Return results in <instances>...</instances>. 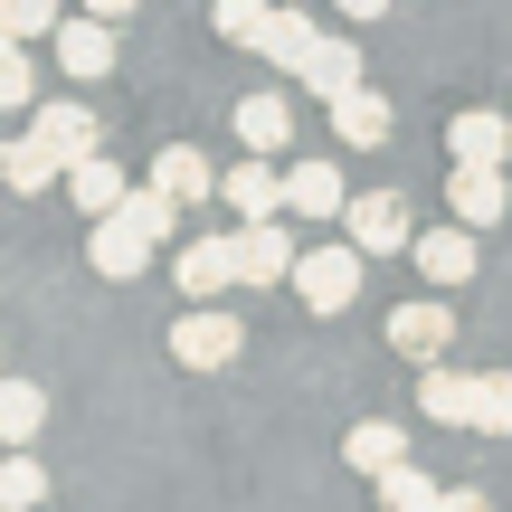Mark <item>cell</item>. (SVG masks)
<instances>
[{
    "mask_svg": "<svg viewBox=\"0 0 512 512\" xmlns=\"http://www.w3.org/2000/svg\"><path fill=\"white\" fill-rule=\"evenodd\" d=\"M361 266H370V256L351 247V238L304 247V256H294V294H304V313H342L351 294H361Z\"/></svg>",
    "mask_w": 512,
    "mask_h": 512,
    "instance_id": "6da1fadb",
    "label": "cell"
},
{
    "mask_svg": "<svg viewBox=\"0 0 512 512\" xmlns=\"http://www.w3.org/2000/svg\"><path fill=\"white\" fill-rule=\"evenodd\" d=\"M437 503H446V484L427 465H389L380 475V512H437Z\"/></svg>",
    "mask_w": 512,
    "mask_h": 512,
    "instance_id": "4316f807",
    "label": "cell"
},
{
    "mask_svg": "<svg viewBox=\"0 0 512 512\" xmlns=\"http://www.w3.org/2000/svg\"><path fill=\"white\" fill-rule=\"evenodd\" d=\"M209 29H219L228 48H266V29H275V0H209Z\"/></svg>",
    "mask_w": 512,
    "mask_h": 512,
    "instance_id": "484cf974",
    "label": "cell"
},
{
    "mask_svg": "<svg viewBox=\"0 0 512 512\" xmlns=\"http://www.w3.org/2000/svg\"><path fill=\"white\" fill-rule=\"evenodd\" d=\"M238 351H247V323L219 313V304H190L181 323H171V361H181V370H228Z\"/></svg>",
    "mask_w": 512,
    "mask_h": 512,
    "instance_id": "3957f363",
    "label": "cell"
},
{
    "mask_svg": "<svg viewBox=\"0 0 512 512\" xmlns=\"http://www.w3.org/2000/svg\"><path fill=\"white\" fill-rule=\"evenodd\" d=\"M294 256H304V247H294L285 219H238V285H256V294L294 285Z\"/></svg>",
    "mask_w": 512,
    "mask_h": 512,
    "instance_id": "5b68a950",
    "label": "cell"
},
{
    "mask_svg": "<svg viewBox=\"0 0 512 512\" xmlns=\"http://www.w3.org/2000/svg\"><path fill=\"white\" fill-rule=\"evenodd\" d=\"M57 67L76 76V86H95V76H114V19L105 10H76V19H57Z\"/></svg>",
    "mask_w": 512,
    "mask_h": 512,
    "instance_id": "52a82bcc",
    "label": "cell"
},
{
    "mask_svg": "<svg viewBox=\"0 0 512 512\" xmlns=\"http://www.w3.org/2000/svg\"><path fill=\"white\" fill-rule=\"evenodd\" d=\"M29 133H38V143H48L67 171L86 162V152H105V133H95V114L76 105V95H57V105H29Z\"/></svg>",
    "mask_w": 512,
    "mask_h": 512,
    "instance_id": "9c48e42d",
    "label": "cell"
},
{
    "mask_svg": "<svg viewBox=\"0 0 512 512\" xmlns=\"http://www.w3.org/2000/svg\"><path fill=\"white\" fill-rule=\"evenodd\" d=\"M446 342H456V313L446 304H399L389 313V351L399 361H446Z\"/></svg>",
    "mask_w": 512,
    "mask_h": 512,
    "instance_id": "7c38bea8",
    "label": "cell"
},
{
    "mask_svg": "<svg viewBox=\"0 0 512 512\" xmlns=\"http://www.w3.org/2000/svg\"><path fill=\"white\" fill-rule=\"evenodd\" d=\"M48 503V465L38 456H0V512H38Z\"/></svg>",
    "mask_w": 512,
    "mask_h": 512,
    "instance_id": "83f0119b",
    "label": "cell"
},
{
    "mask_svg": "<svg viewBox=\"0 0 512 512\" xmlns=\"http://www.w3.org/2000/svg\"><path fill=\"white\" fill-rule=\"evenodd\" d=\"M38 427H48V389H38V380H10V370H0V446H29Z\"/></svg>",
    "mask_w": 512,
    "mask_h": 512,
    "instance_id": "cb8c5ba5",
    "label": "cell"
},
{
    "mask_svg": "<svg viewBox=\"0 0 512 512\" xmlns=\"http://www.w3.org/2000/svg\"><path fill=\"white\" fill-rule=\"evenodd\" d=\"M484 228H465V219H446V228H418V247H408V256H418V275H427V285H465V275H475L484 266Z\"/></svg>",
    "mask_w": 512,
    "mask_h": 512,
    "instance_id": "ba28073f",
    "label": "cell"
},
{
    "mask_svg": "<svg viewBox=\"0 0 512 512\" xmlns=\"http://www.w3.org/2000/svg\"><path fill=\"white\" fill-rule=\"evenodd\" d=\"M342 238L361 256H408L418 247V209H408L399 190H361V200L342 209Z\"/></svg>",
    "mask_w": 512,
    "mask_h": 512,
    "instance_id": "7a4b0ae2",
    "label": "cell"
},
{
    "mask_svg": "<svg viewBox=\"0 0 512 512\" xmlns=\"http://www.w3.org/2000/svg\"><path fill=\"white\" fill-rule=\"evenodd\" d=\"M475 437H512V370H484V389H475Z\"/></svg>",
    "mask_w": 512,
    "mask_h": 512,
    "instance_id": "f1b7e54d",
    "label": "cell"
},
{
    "mask_svg": "<svg viewBox=\"0 0 512 512\" xmlns=\"http://www.w3.org/2000/svg\"><path fill=\"white\" fill-rule=\"evenodd\" d=\"M0 38H10V0H0Z\"/></svg>",
    "mask_w": 512,
    "mask_h": 512,
    "instance_id": "e575fe53",
    "label": "cell"
},
{
    "mask_svg": "<svg viewBox=\"0 0 512 512\" xmlns=\"http://www.w3.org/2000/svg\"><path fill=\"white\" fill-rule=\"evenodd\" d=\"M124 190H133V181H124V171L105 162V152H86V162L67 171V200L86 209V219H105V209H124Z\"/></svg>",
    "mask_w": 512,
    "mask_h": 512,
    "instance_id": "d4e9b609",
    "label": "cell"
},
{
    "mask_svg": "<svg viewBox=\"0 0 512 512\" xmlns=\"http://www.w3.org/2000/svg\"><path fill=\"white\" fill-rule=\"evenodd\" d=\"M38 512H48V503H38Z\"/></svg>",
    "mask_w": 512,
    "mask_h": 512,
    "instance_id": "d590c367",
    "label": "cell"
},
{
    "mask_svg": "<svg viewBox=\"0 0 512 512\" xmlns=\"http://www.w3.org/2000/svg\"><path fill=\"white\" fill-rule=\"evenodd\" d=\"M171 275H181V304H219V294L238 285V228H228V238H181Z\"/></svg>",
    "mask_w": 512,
    "mask_h": 512,
    "instance_id": "8992f818",
    "label": "cell"
},
{
    "mask_svg": "<svg viewBox=\"0 0 512 512\" xmlns=\"http://www.w3.org/2000/svg\"><path fill=\"white\" fill-rule=\"evenodd\" d=\"M446 209H456L465 228H494L512 219V181H503V162H446Z\"/></svg>",
    "mask_w": 512,
    "mask_h": 512,
    "instance_id": "277c9868",
    "label": "cell"
},
{
    "mask_svg": "<svg viewBox=\"0 0 512 512\" xmlns=\"http://www.w3.org/2000/svg\"><path fill=\"white\" fill-rule=\"evenodd\" d=\"M152 181H162L181 209H200L209 190H219V171H209V152H200V143H171V152H152Z\"/></svg>",
    "mask_w": 512,
    "mask_h": 512,
    "instance_id": "d6986e66",
    "label": "cell"
},
{
    "mask_svg": "<svg viewBox=\"0 0 512 512\" xmlns=\"http://www.w3.org/2000/svg\"><path fill=\"white\" fill-rule=\"evenodd\" d=\"M238 143H247V152H285V143H294V105H285L275 86H266V95H238Z\"/></svg>",
    "mask_w": 512,
    "mask_h": 512,
    "instance_id": "7402d4cb",
    "label": "cell"
},
{
    "mask_svg": "<svg viewBox=\"0 0 512 512\" xmlns=\"http://www.w3.org/2000/svg\"><path fill=\"white\" fill-rule=\"evenodd\" d=\"M57 181H67V162H57V152L38 143V133L0 143V190H10V200H38V190H57Z\"/></svg>",
    "mask_w": 512,
    "mask_h": 512,
    "instance_id": "5bb4252c",
    "label": "cell"
},
{
    "mask_svg": "<svg viewBox=\"0 0 512 512\" xmlns=\"http://www.w3.org/2000/svg\"><path fill=\"white\" fill-rule=\"evenodd\" d=\"M285 209H294V219H342L351 190H342V171H332V162H294L285 171Z\"/></svg>",
    "mask_w": 512,
    "mask_h": 512,
    "instance_id": "e0dca14e",
    "label": "cell"
},
{
    "mask_svg": "<svg viewBox=\"0 0 512 512\" xmlns=\"http://www.w3.org/2000/svg\"><path fill=\"white\" fill-rule=\"evenodd\" d=\"M0 105H38V76H29V38H0Z\"/></svg>",
    "mask_w": 512,
    "mask_h": 512,
    "instance_id": "f546056e",
    "label": "cell"
},
{
    "mask_svg": "<svg viewBox=\"0 0 512 512\" xmlns=\"http://www.w3.org/2000/svg\"><path fill=\"white\" fill-rule=\"evenodd\" d=\"M437 512H494V503H484V494H475V484H456V494H446Z\"/></svg>",
    "mask_w": 512,
    "mask_h": 512,
    "instance_id": "d6a6232c",
    "label": "cell"
},
{
    "mask_svg": "<svg viewBox=\"0 0 512 512\" xmlns=\"http://www.w3.org/2000/svg\"><path fill=\"white\" fill-rule=\"evenodd\" d=\"M475 389H484V370L418 361V418H437V427H475Z\"/></svg>",
    "mask_w": 512,
    "mask_h": 512,
    "instance_id": "30bf717a",
    "label": "cell"
},
{
    "mask_svg": "<svg viewBox=\"0 0 512 512\" xmlns=\"http://www.w3.org/2000/svg\"><path fill=\"white\" fill-rule=\"evenodd\" d=\"M446 162H512V124L494 105H465L456 124H446Z\"/></svg>",
    "mask_w": 512,
    "mask_h": 512,
    "instance_id": "2e32d148",
    "label": "cell"
},
{
    "mask_svg": "<svg viewBox=\"0 0 512 512\" xmlns=\"http://www.w3.org/2000/svg\"><path fill=\"white\" fill-rule=\"evenodd\" d=\"M313 48H323V19L275 0V29H266V48H256V57H266V67H285V76H304V57H313Z\"/></svg>",
    "mask_w": 512,
    "mask_h": 512,
    "instance_id": "ffe728a7",
    "label": "cell"
},
{
    "mask_svg": "<svg viewBox=\"0 0 512 512\" xmlns=\"http://www.w3.org/2000/svg\"><path fill=\"white\" fill-rule=\"evenodd\" d=\"M57 19H67V0H10V38H38Z\"/></svg>",
    "mask_w": 512,
    "mask_h": 512,
    "instance_id": "4dcf8cb0",
    "label": "cell"
},
{
    "mask_svg": "<svg viewBox=\"0 0 512 512\" xmlns=\"http://www.w3.org/2000/svg\"><path fill=\"white\" fill-rule=\"evenodd\" d=\"M114 219H124L133 238H152V247H162V238H181V200H171L162 181H143V190H124V209H114Z\"/></svg>",
    "mask_w": 512,
    "mask_h": 512,
    "instance_id": "603a6c76",
    "label": "cell"
},
{
    "mask_svg": "<svg viewBox=\"0 0 512 512\" xmlns=\"http://www.w3.org/2000/svg\"><path fill=\"white\" fill-rule=\"evenodd\" d=\"M332 133H342L351 152H380V143H389V95H380V86H351L342 105H332Z\"/></svg>",
    "mask_w": 512,
    "mask_h": 512,
    "instance_id": "44dd1931",
    "label": "cell"
},
{
    "mask_svg": "<svg viewBox=\"0 0 512 512\" xmlns=\"http://www.w3.org/2000/svg\"><path fill=\"white\" fill-rule=\"evenodd\" d=\"M76 10H105V19H124V10H143V0H76Z\"/></svg>",
    "mask_w": 512,
    "mask_h": 512,
    "instance_id": "836d02e7",
    "label": "cell"
},
{
    "mask_svg": "<svg viewBox=\"0 0 512 512\" xmlns=\"http://www.w3.org/2000/svg\"><path fill=\"white\" fill-rule=\"evenodd\" d=\"M294 86H313L323 105H342L351 86H370V67H361V48H351V38H332V29H323V48L304 57V76H294Z\"/></svg>",
    "mask_w": 512,
    "mask_h": 512,
    "instance_id": "9a60e30c",
    "label": "cell"
},
{
    "mask_svg": "<svg viewBox=\"0 0 512 512\" xmlns=\"http://www.w3.org/2000/svg\"><path fill=\"white\" fill-rule=\"evenodd\" d=\"M332 10H342V19H389L399 0H332Z\"/></svg>",
    "mask_w": 512,
    "mask_h": 512,
    "instance_id": "1f68e13d",
    "label": "cell"
},
{
    "mask_svg": "<svg viewBox=\"0 0 512 512\" xmlns=\"http://www.w3.org/2000/svg\"><path fill=\"white\" fill-rule=\"evenodd\" d=\"M219 200L238 209V219H275V209H285V171H275L266 152H256V162H228L219 171Z\"/></svg>",
    "mask_w": 512,
    "mask_h": 512,
    "instance_id": "4fadbf2b",
    "label": "cell"
},
{
    "mask_svg": "<svg viewBox=\"0 0 512 512\" xmlns=\"http://www.w3.org/2000/svg\"><path fill=\"white\" fill-rule=\"evenodd\" d=\"M86 266L105 275V285H133V275L152 266V238H133V228H124V219H114V209H105V219L86 228Z\"/></svg>",
    "mask_w": 512,
    "mask_h": 512,
    "instance_id": "8fae6325",
    "label": "cell"
},
{
    "mask_svg": "<svg viewBox=\"0 0 512 512\" xmlns=\"http://www.w3.org/2000/svg\"><path fill=\"white\" fill-rule=\"evenodd\" d=\"M342 465H351V475H370V484H380L389 465H408V427H389V418H361V427L342 437Z\"/></svg>",
    "mask_w": 512,
    "mask_h": 512,
    "instance_id": "ac0fdd59",
    "label": "cell"
}]
</instances>
